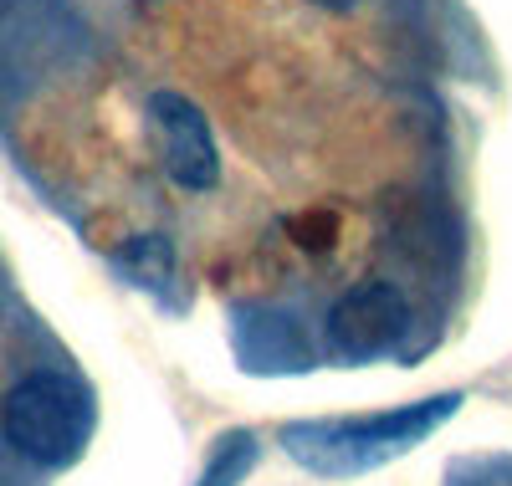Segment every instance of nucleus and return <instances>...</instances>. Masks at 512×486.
I'll return each instance as SVG.
<instances>
[{
    "label": "nucleus",
    "instance_id": "obj_4",
    "mask_svg": "<svg viewBox=\"0 0 512 486\" xmlns=\"http://www.w3.org/2000/svg\"><path fill=\"white\" fill-rule=\"evenodd\" d=\"M149 139H154L159 169L180 190H210L221 180V154H216V139H210V123L185 93L164 87V93L149 98Z\"/></svg>",
    "mask_w": 512,
    "mask_h": 486
},
{
    "label": "nucleus",
    "instance_id": "obj_7",
    "mask_svg": "<svg viewBox=\"0 0 512 486\" xmlns=\"http://www.w3.org/2000/svg\"><path fill=\"white\" fill-rule=\"evenodd\" d=\"M313 6H328V11H349L354 0H313Z\"/></svg>",
    "mask_w": 512,
    "mask_h": 486
},
{
    "label": "nucleus",
    "instance_id": "obj_6",
    "mask_svg": "<svg viewBox=\"0 0 512 486\" xmlns=\"http://www.w3.org/2000/svg\"><path fill=\"white\" fill-rule=\"evenodd\" d=\"M287 231L297 236V246H303V251H328L333 236H338V220L328 210H313V215H292Z\"/></svg>",
    "mask_w": 512,
    "mask_h": 486
},
{
    "label": "nucleus",
    "instance_id": "obj_5",
    "mask_svg": "<svg viewBox=\"0 0 512 486\" xmlns=\"http://www.w3.org/2000/svg\"><path fill=\"white\" fill-rule=\"evenodd\" d=\"M251 466H256V440L251 435H226L216 446V461H210L200 486H236Z\"/></svg>",
    "mask_w": 512,
    "mask_h": 486
},
{
    "label": "nucleus",
    "instance_id": "obj_2",
    "mask_svg": "<svg viewBox=\"0 0 512 486\" xmlns=\"http://www.w3.org/2000/svg\"><path fill=\"white\" fill-rule=\"evenodd\" d=\"M6 440L36 466H72L88 451L93 435V400L88 389L62 379V374H26L11 384L6 405H0Z\"/></svg>",
    "mask_w": 512,
    "mask_h": 486
},
{
    "label": "nucleus",
    "instance_id": "obj_1",
    "mask_svg": "<svg viewBox=\"0 0 512 486\" xmlns=\"http://www.w3.org/2000/svg\"><path fill=\"white\" fill-rule=\"evenodd\" d=\"M461 410V394H436V400H415L390 415H364V420H313L282 430V446L292 461H303L318 476H359L384 461L405 456L420 446L431 430H441Z\"/></svg>",
    "mask_w": 512,
    "mask_h": 486
},
{
    "label": "nucleus",
    "instance_id": "obj_3",
    "mask_svg": "<svg viewBox=\"0 0 512 486\" xmlns=\"http://www.w3.org/2000/svg\"><path fill=\"white\" fill-rule=\"evenodd\" d=\"M410 328V302L395 282H359L328 313V353L344 364H369L390 353Z\"/></svg>",
    "mask_w": 512,
    "mask_h": 486
}]
</instances>
